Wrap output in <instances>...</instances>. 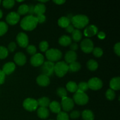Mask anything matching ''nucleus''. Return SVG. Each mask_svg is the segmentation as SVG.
I'll list each match as a JSON object with an SVG mask.
<instances>
[{
  "label": "nucleus",
  "mask_w": 120,
  "mask_h": 120,
  "mask_svg": "<svg viewBox=\"0 0 120 120\" xmlns=\"http://www.w3.org/2000/svg\"><path fill=\"white\" fill-rule=\"evenodd\" d=\"M68 66H69V71H71V72L78 71L81 68V64L77 62H73Z\"/></svg>",
  "instance_id": "c85d7f7f"
},
{
  "label": "nucleus",
  "mask_w": 120,
  "mask_h": 120,
  "mask_svg": "<svg viewBox=\"0 0 120 120\" xmlns=\"http://www.w3.org/2000/svg\"><path fill=\"white\" fill-rule=\"evenodd\" d=\"M1 1H0V4H1Z\"/></svg>",
  "instance_id": "6e6d98bb"
},
{
  "label": "nucleus",
  "mask_w": 120,
  "mask_h": 120,
  "mask_svg": "<svg viewBox=\"0 0 120 120\" xmlns=\"http://www.w3.org/2000/svg\"><path fill=\"white\" fill-rule=\"evenodd\" d=\"M70 48V49L71 50V51L75 52V50H77V49H78V45H77V44L76 43H71Z\"/></svg>",
  "instance_id": "09e8293b"
},
{
  "label": "nucleus",
  "mask_w": 120,
  "mask_h": 120,
  "mask_svg": "<svg viewBox=\"0 0 120 120\" xmlns=\"http://www.w3.org/2000/svg\"><path fill=\"white\" fill-rule=\"evenodd\" d=\"M54 67H55V64L53 62L50 61H46L43 62L41 67L42 75H45L48 77L52 76L54 73Z\"/></svg>",
  "instance_id": "423d86ee"
},
{
  "label": "nucleus",
  "mask_w": 120,
  "mask_h": 120,
  "mask_svg": "<svg viewBox=\"0 0 120 120\" xmlns=\"http://www.w3.org/2000/svg\"><path fill=\"white\" fill-rule=\"evenodd\" d=\"M48 0H45V1H41V0H40L39 2L40 3H42V2H48Z\"/></svg>",
  "instance_id": "5fc2aeb1"
},
{
  "label": "nucleus",
  "mask_w": 120,
  "mask_h": 120,
  "mask_svg": "<svg viewBox=\"0 0 120 120\" xmlns=\"http://www.w3.org/2000/svg\"><path fill=\"white\" fill-rule=\"evenodd\" d=\"M16 41L21 47L26 48L29 43V38L24 32H19L16 36Z\"/></svg>",
  "instance_id": "9b49d317"
},
{
  "label": "nucleus",
  "mask_w": 120,
  "mask_h": 120,
  "mask_svg": "<svg viewBox=\"0 0 120 120\" xmlns=\"http://www.w3.org/2000/svg\"><path fill=\"white\" fill-rule=\"evenodd\" d=\"M98 33V28L94 25H90L85 28L84 30V35L87 37H91L96 35Z\"/></svg>",
  "instance_id": "2eb2a0df"
},
{
  "label": "nucleus",
  "mask_w": 120,
  "mask_h": 120,
  "mask_svg": "<svg viewBox=\"0 0 120 120\" xmlns=\"http://www.w3.org/2000/svg\"><path fill=\"white\" fill-rule=\"evenodd\" d=\"M49 106L52 112H54V113L58 114L59 112L61 111L60 104L59 102L56 101H53L51 102Z\"/></svg>",
  "instance_id": "412c9836"
},
{
  "label": "nucleus",
  "mask_w": 120,
  "mask_h": 120,
  "mask_svg": "<svg viewBox=\"0 0 120 120\" xmlns=\"http://www.w3.org/2000/svg\"><path fill=\"white\" fill-rule=\"evenodd\" d=\"M57 94L61 98L67 97V91L64 87H59L57 89Z\"/></svg>",
  "instance_id": "c9c22d12"
},
{
  "label": "nucleus",
  "mask_w": 120,
  "mask_h": 120,
  "mask_svg": "<svg viewBox=\"0 0 120 120\" xmlns=\"http://www.w3.org/2000/svg\"><path fill=\"white\" fill-rule=\"evenodd\" d=\"M82 118L84 120H94V115L92 111L90 110H85L82 112Z\"/></svg>",
  "instance_id": "a878e982"
},
{
  "label": "nucleus",
  "mask_w": 120,
  "mask_h": 120,
  "mask_svg": "<svg viewBox=\"0 0 120 120\" xmlns=\"http://www.w3.org/2000/svg\"><path fill=\"white\" fill-rule=\"evenodd\" d=\"M80 47L84 53H91L94 49L93 42L90 39L86 38L81 42Z\"/></svg>",
  "instance_id": "6e6552de"
},
{
  "label": "nucleus",
  "mask_w": 120,
  "mask_h": 120,
  "mask_svg": "<svg viewBox=\"0 0 120 120\" xmlns=\"http://www.w3.org/2000/svg\"><path fill=\"white\" fill-rule=\"evenodd\" d=\"M38 105H39L41 107H45L46 108L50 104V100L47 97H42L39 98L37 100Z\"/></svg>",
  "instance_id": "393cba45"
},
{
  "label": "nucleus",
  "mask_w": 120,
  "mask_h": 120,
  "mask_svg": "<svg viewBox=\"0 0 120 120\" xmlns=\"http://www.w3.org/2000/svg\"><path fill=\"white\" fill-rule=\"evenodd\" d=\"M92 52L93 55L97 57H101L103 54V49L100 48H98V47H96V48H94Z\"/></svg>",
  "instance_id": "58836bf2"
},
{
  "label": "nucleus",
  "mask_w": 120,
  "mask_h": 120,
  "mask_svg": "<svg viewBox=\"0 0 120 120\" xmlns=\"http://www.w3.org/2000/svg\"><path fill=\"white\" fill-rule=\"evenodd\" d=\"M37 83L41 86H47L50 83V79L48 76L43 75H40L36 79Z\"/></svg>",
  "instance_id": "a211bd4d"
},
{
  "label": "nucleus",
  "mask_w": 120,
  "mask_h": 120,
  "mask_svg": "<svg viewBox=\"0 0 120 120\" xmlns=\"http://www.w3.org/2000/svg\"><path fill=\"white\" fill-rule=\"evenodd\" d=\"M46 11V7L43 4L38 3L34 6V13L36 15H42Z\"/></svg>",
  "instance_id": "4be33fe9"
},
{
  "label": "nucleus",
  "mask_w": 120,
  "mask_h": 120,
  "mask_svg": "<svg viewBox=\"0 0 120 120\" xmlns=\"http://www.w3.org/2000/svg\"><path fill=\"white\" fill-rule=\"evenodd\" d=\"M53 2L57 5H62L65 2L64 0H53Z\"/></svg>",
  "instance_id": "603ef678"
},
{
  "label": "nucleus",
  "mask_w": 120,
  "mask_h": 120,
  "mask_svg": "<svg viewBox=\"0 0 120 120\" xmlns=\"http://www.w3.org/2000/svg\"><path fill=\"white\" fill-rule=\"evenodd\" d=\"M110 89L114 90H118L120 89V78L116 77L112 78L110 82Z\"/></svg>",
  "instance_id": "6ab92c4d"
},
{
  "label": "nucleus",
  "mask_w": 120,
  "mask_h": 120,
  "mask_svg": "<svg viewBox=\"0 0 120 120\" xmlns=\"http://www.w3.org/2000/svg\"><path fill=\"white\" fill-rule=\"evenodd\" d=\"M71 37H72V39L75 42H79L80 41V39L82 38V33L79 29H76L73 31L71 33Z\"/></svg>",
  "instance_id": "cd10ccee"
},
{
  "label": "nucleus",
  "mask_w": 120,
  "mask_h": 120,
  "mask_svg": "<svg viewBox=\"0 0 120 120\" xmlns=\"http://www.w3.org/2000/svg\"><path fill=\"white\" fill-rule=\"evenodd\" d=\"M57 120H69V115L64 111H60L57 114Z\"/></svg>",
  "instance_id": "e433bc0d"
},
{
  "label": "nucleus",
  "mask_w": 120,
  "mask_h": 120,
  "mask_svg": "<svg viewBox=\"0 0 120 120\" xmlns=\"http://www.w3.org/2000/svg\"><path fill=\"white\" fill-rule=\"evenodd\" d=\"M61 105H62V109L64 111H70L73 108L75 103L72 98L66 97L62 98Z\"/></svg>",
  "instance_id": "9d476101"
},
{
  "label": "nucleus",
  "mask_w": 120,
  "mask_h": 120,
  "mask_svg": "<svg viewBox=\"0 0 120 120\" xmlns=\"http://www.w3.org/2000/svg\"><path fill=\"white\" fill-rule=\"evenodd\" d=\"M89 89L93 90H98L103 87V82L98 77H93L87 83Z\"/></svg>",
  "instance_id": "1a4fd4ad"
},
{
  "label": "nucleus",
  "mask_w": 120,
  "mask_h": 120,
  "mask_svg": "<svg viewBox=\"0 0 120 120\" xmlns=\"http://www.w3.org/2000/svg\"><path fill=\"white\" fill-rule=\"evenodd\" d=\"M38 116L42 119H46L49 117V111L47 108L40 107L37 110Z\"/></svg>",
  "instance_id": "aec40b11"
},
{
  "label": "nucleus",
  "mask_w": 120,
  "mask_h": 120,
  "mask_svg": "<svg viewBox=\"0 0 120 120\" xmlns=\"http://www.w3.org/2000/svg\"><path fill=\"white\" fill-rule=\"evenodd\" d=\"M114 50L115 53L117 54L118 56L120 55V43L118 42V43H116V45L114 46Z\"/></svg>",
  "instance_id": "a18cd8bd"
},
{
  "label": "nucleus",
  "mask_w": 120,
  "mask_h": 120,
  "mask_svg": "<svg viewBox=\"0 0 120 120\" xmlns=\"http://www.w3.org/2000/svg\"><path fill=\"white\" fill-rule=\"evenodd\" d=\"M46 56L49 61L52 62H57L62 58V53L59 49L52 48V49H48L46 52Z\"/></svg>",
  "instance_id": "20e7f679"
},
{
  "label": "nucleus",
  "mask_w": 120,
  "mask_h": 120,
  "mask_svg": "<svg viewBox=\"0 0 120 120\" xmlns=\"http://www.w3.org/2000/svg\"><path fill=\"white\" fill-rule=\"evenodd\" d=\"M5 79V75L4 73L2 70H0V84H2L4 83Z\"/></svg>",
  "instance_id": "49530a36"
},
{
  "label": "nucleus",
  "mask_w": 120,
  "mask_h": 120,
  "mask_svg": "<svg viewBox=\"0 0 120 120\" xmlns=\"http://www.w3.org/2000/svg\"><path fill=\"white\" fill-rule=\"evenodd\" d=\"M105 96H106L107 98L109 100H112L114 99L116 97V94H115L114 91L111 89H109L107 90L106 93H105Z\"/></svg>",
  "instance_id": "f704fd0d"
},
{
  "label": "nucleus",
  "mask_w": 120,
  "mask_h": 120,
  "mask_svg": "<svg viewBox=\"0 0 120 120\" xmlns=\"http://www.w3.org/2000/svg\"><path fill=\"white\" fill-rule=\"evenodd\" d=\"M28 12V5L26 4H22L18 9V14L19 15H25Z\"/></svg>",
  "instance_id": "7c9ffc66"
},
{
  "label": "nucleus",
  "mask_w": 120,
  "mask_h": 120,
  "mask_svg": "<svg viewBox=\"0 0 120 120\" xmlns=\"http://www.w3.org/2000/svg\"><path fill=\"white\" fill-rule=\"evenodd\" d=\"M30 62L33 66H40L44 62V56L41 53L35 54L30 58Z\"/></svg>",
  "instance_id": "f8f14e48"
},
{
  "label": "nucleus",
  "mask_w": 120,
  "mask_h": 120,
  "mask_svg": "<svg viewBox=\"0 0 120 120\" xmlns=\"http://www.w3.org/2000/svg\"><path fill=\"white\" fill-rule=\"evenodd\" d=\"M64 59L67 64L68 63L70 64L73 62H76L77 59V54L74 51H71V50L68 51L66 53L65 56H64Z\"/></svg>",
  "instance_id": "dca6fc26"
},
{
  "label": "nucleus",
  "mask_w": 120,
  "mask_h": 120,
  "mask_svg": "<svg viewBox=\"0 0 120 120\" xmlns=\"http://www.w3.org/2000/svg\"><path fill=\"white\" fill-rule=\"evenodd\" d=\"M8 29V25L4 22L0 21V36L4 35Z\"/></svg>",
  "instance_id": "473e14b6"
},
{
  "label": "nucleus",
  "mask_w": 120,
  "mask_h": 120,
  "mask_svg": "<svg viewBox=\"0 0 120 120\" xmlns=\"http://www.w3.org/2000/svg\"><path fill=\"white\" fill-rule=\"evenodd\" d=\"M66 89L71 93H76L77 91V84L76 82L70 81L66 84Z\"/></svg>",
  "instance_id": "bb28decb"
},
{
  "label": "nucleus",
  "mask_w": 120,
  "mask_h": 120,
  "mask_svg": "<svg viewBox=\"0 0 120 120\" xmlns=\"http://www.w3.org/2000/svg\"><path fill=\"white\" fill-rule=\"evenodd\" d=\"M69 71V66L64 61L58 62L55 64L54 72L59 77L64 76Z\"/></svg>",
  "instance_id": "7ed1b4c3"
},
{
  "label": "nucleus",
  "mask_w": 120,
  "mask_h": 120,
  "mask_svg": "<svg viewBox=\"0 0 120 120\" xmlns=\"http://www.w3.org/2000/svg\"><path fill=\"white\" fill-rule=\"evenodd\" d=\"M88 89H89V86H88L87 83L86 82H82L79 83V84L77 85V90H79V91L84 92L85 91L87 90Z\"/></svg>",
  "instance_id": "72a5a7b5"
},
{
  "label": "nucleus",
  "mask_w": 120,
  "mask_h": 120,
  "mask_svg": "<svg viewBox=\"0 0 120 120\" xmlns=\"http://www.w3.org/2000/svg\"><path fill=\"white\" fill-rule=\"evenodd\" d=\"M59 43L62 46H67L71 43V39L68 35H63L59 39Z\"/></svg>",
  "instance_id": "5701e85b"
},
{
  "label": "nucleus",
  "mask_w": 120,
  "mask_h": 120,
  "mask_svg": "<svg viewBox=\"0 0 120 120\" xmlns=\"http://www.w3.org/2000/svg\"><path fill=\"white\" fill-rule=\"evenodd\" d=\"M72 25L75 28L79 29H82L87 25L89 22V19L86 15H76L73 16L70 19Z\"/></svg>",
  "instance_id": "f03ea898"
},
{
  "label": "nucleus",
  "mask_w": 120,
  "mask_h": 120,
  "mask_svg": "<svg viewBox=\"0 0 120 120\" xmlns=\"http://www.w3.org/2000/svg\"><path fill=\"white\" fill-rule=\"evenodd\" d=\"M15 4L14 0H5L2 2V5L6 8H11Z\"/></svg>",
  "instance_id": "ea45409f"
},
{
  "label": "nucleus",
  "mask_w": 120,
  "mask_h": 120,
  "mask_svg": "<svg viewBox=\"0 0 120 120\" xmlns=\"http://www.w3.org/2000/svg\"><path fill=\"white\" fill-rule=\"evenodd\" d=\"M8 55V50L7 48L3 46H0V59L6 58Z\"/></svg>",
  "instance_id": "2f4dec72"
},
{
  "label": "nucleus",
  "mask_w": 120,
  "mask_h": 120,
  "mask_svg": "<svg viewBox=\"0 0 120 120\" xmlns=\"http://www.w3.org/2000/svg\"><path fill=\"white\" fill-rule=\"evenodd\" d=\"M29 14V15H33L34 13V6L32 4H30L28 5V12Z\"/></svg>",
  "instance_id": "de8ad7c7"
},
{
  "label": "nucleus",
  "mask_w": 120,
  "mask_h": 120,
  "mask_svg": "<svg viewBox=\"0 0 120 120\" xmlns=\"http://www.w3.org/2000/svg\"><path fill=\"white\" fill-rule=\"evenodd\" d=\"M66 31L68 32L69 33H72L73 31L74 30H75V29H74V26L72 25H69V26H68L66 28Z\"/></svg>",
  "instance_id": "8fccbe9b"
},
{
  "label": "nucleus",
  "mask_w": 120,
  "mask_h": 120,
  "mask_svg": "<svg viewBox=\"0 0 120 120\" xmlns=\"http://www.w3.org/2000/svg\"><path fill=\"white\" fill-rule=\"evenodd\" d=\"M36 19H37L38 23H42L45 21L46 20V16H45L43 14H42V15H38L36 16Z\"/></svg>",
  "instance_id": "c03bdc74"
},
{
  "label": "nucleus",
  "mask_w": 120,
  "mask_h": 120,
  "mask_svg": "<svg viewBox=\"0 0 120 120\" xmlns=\"http://www.w3.org/2000/svg\"></svg>",
  "instance_id": "4d7b16f0"
},
{
  "label": "nucleus",
  "mask_w": 120,
  "mask_h": 120,
  "mask_svg": "<svg viewBox=\"0 0 120 120\" xmlns=\"http://www.w3.org/2000/svg\"><path fill=\"white\" fill-rule=\"evenodd\" d=\"M14 60L15 63L19 66H23L26 62V57L25 54L22 52H17L15 55Z\"/></svg>",
  "instance_id": "4468645a"
},
{
  "label": "nucleus",
  "mask_w": 120,
  "mask_h": 120,
  "mask_svg": "<svg viewBox=\"0 0 120 120\" xmlns=\"http://www.w3.org/2000/svg\"><path fill=\"white\" fill-rule=\"evenodd\" d=\"M98 63L94 59H90L87 63V67L91 71H95L98 68Z\"/></svg>",
  "instance_id": "c756f323"
},
{
  "label": "nucleus",
  "mask_w": 120,
  "mask_h": 120,
  "mask_svg": "<svg viewBox=\"0 0 120 120\" xmlns=\"http://www.w3.org/2000/svg\"><path fill=\"white\" fill-rule=\"evenodd\" d=\"M23 106L25 110L29 111H34L38 107L37 100L32 98H27L23 101Z\"/></svg>",
  "instance_id": "0eeeda50"
},
{
  "label": "nucleus",
  "mask_w": 120,
  "mask_h": 120,
  "mask_svg": "<svg viewBox=\"0 0 120 120\" xmlns=\"http://www.w3.org/2000/svg\"><path fill=\"white\" fill-rule=\"evenodd\" d=\"M97 36H98V38L101 39H103L105 38V34L104 32H100L97 34Z\"/></svg>",
  "instance_id": "3c124183"
},
{
  "label": "nucleus",
  "mask_w": 120,
  "mask_h": 120,
  "mask_svg": "<svg viewBox=\"0 0 120 120\" xmlns=\"http://www.w3.org/2000/svg\"><path fill=\"white\" fill-rule=\"evenodd\" d=\"M73 101L79 105H85L89 101V97L83 91L77 90L73 95Z\"/></svg>",
  "instance_id": "39448f33"
},
{
  "label": "nucleus",
  "mask_w": 120,
  "mask_h": 120,
  "mask_svg": "<svg viewBox=\"0 0 120 120\" xmlns=\"http://www.w3.org/2000/svg\"><path fill=\"white\" fill-rule=\"evenodd\" d=\"M15 69V64L13 62H8L4 65L2 71L5 75H9L14 72Z\"/></svg>",
  "instance_id": "f3484780"
},
{
  "label": "nucleus",
  "mask_w": 120,
  "mask_h": 120,
  "mask_svg": "<svg viewBox=\"0 0 120 120\" xmlns=\"http://www.w3.org/2000/svg\"><path fill=\"white\" fill-rule=\"evenodd\" d=\"M80 112L79 111H77V110H75V111H73L72 112H71L70 113V117L71 118H73V119H76V118H79L80 117Z\"/></svg>",
  "instance_id": "37998d69"
},
{
  "label": "nucleus",
  "mask_w": 120,
  "mask_h": 120,
  "mask_svg": "<svg viewBox=\"0 0 120 120\" xmlns=\"http://www.w3.org/2000/svg\"><path fill=\"white\" fill-rule=\"evenodd\" d=\"M38 21L36 16L34 15H27L23 18L21 21L20 25L21 28L25 30H32L38 25Z\"/></svg>",
  "instance_id": "f257e3e1"
},
{
  "label": "nucleus",
  "mask_w": 120,
  "mask_h": 120,
  "mask_svg": "<svg viewBox=\"0 0 120 120\" xmlns=\"http://www.w3.org/2000/svg\"><path fill=\"white\" fill-rule=\"evenodd\" d=\"M2 14H3V13H2V10H1V9H0V19L2 17Z\"/></svg>",
  "instance_id": "864d4df0"
},
{
  "label": "nucleus",
  "mask_w": 120,
  "mask_h": 120,
  "mask_svg": "<svg viewBox=\"0 0 120 120\" xmlns=\"http://www.w3.org/2000/svg\"><path fill=\"white\" fill-rule=\"evenodd\" d=\"M49 48V44L48 42L46 41H43L40 42L39 43V49L43 52H46L48 50Z\"/></svg>",
  "instance_id": "4c0bfd02"
},
{
  "label": "nucleus",
  "mask_w": 120,
  "mask_h": 120,
  "mask_svg": "<svg viewBox=\"0 0 120 120\" xmlns=\"http://www.w3.org/2000/svg\"><path fill=\"white\" fill-rule=\"evenodd\" d=\"M26 51L28 53L31 55H34L36 53V48L34 45H28L26 47Z\"/></svg>",
  "instance_id": "a19ab883"
},
{
  "label": "nucleus",
  "mask_w": 120,
  "mask_h": 120,
  "mask_svg": "<svg viewBox=\"0 0 120 120\" xmlns=\"http://www.w3.org/2000/svg\"><path fill=\"white\" fill-rule=\"evenodd\" d=\"M19 19L20 15L15 12H11L6 16V21L7 23L10 25L16 24Z\"/></svg>",
  "instance_id": "ddd939ff"
},
{
  "label": "nucleus",
  "mask_w": 120,
  "mask_h": 120,
  "mask_svg": "<svg viewBox=\"0 0 120 120\" xmlns=\"http://www.w3.org/2000/svg\"><path fill=\"white\" fill-rule=\"evenodd\" d=\"M16 45L15 42H11L10 43H9L8 46V50L10 52H13L14 50L16 49Z\"/></svg>",
  "instance_id": "79ce46f5"
},
{
  "label": "nucleus",
  "mask_w": 120,
  "mask_h": 120,
  "mask_svg": "<svg viewBox=\"0 0 120 120\" xmlns=\"http://www.w3.org/2000/svg\"><path fill=\"white\" fill-rule=\"evenodd\" d=\"M57 23L62 28H66L70 24V19L67 16H62L59 19Z\"/></svg>",
  "instance_id": "b1692460"
}]
</instances>
